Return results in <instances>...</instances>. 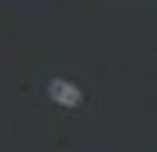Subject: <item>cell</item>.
Instances as JSON below:
<instances>
[{"label":"cell","mask_w":157,"mask_h":152,"mask_svg":"<svg viewBox=\"0 0 157 152\" xmlns=\"http://www.w3.org/2000/svg\"><path fill=\"white\" fill-rule=\"evenodd\" d=\"M47 94L52 97L55 105H63V108H75V105H80V100H83V91H80L72 80H63V78L50 80Z\"/></svg>","instance_id":"obj_1"}]
</instances>
